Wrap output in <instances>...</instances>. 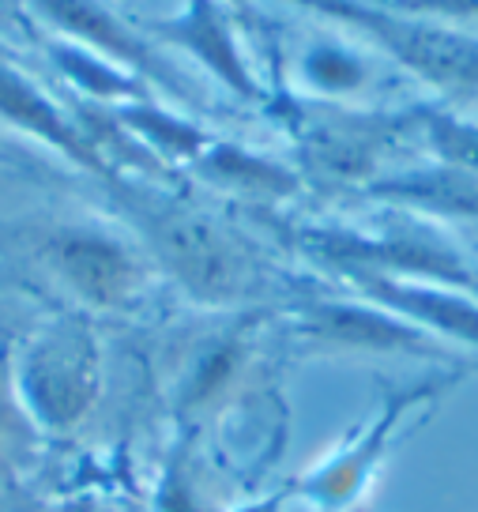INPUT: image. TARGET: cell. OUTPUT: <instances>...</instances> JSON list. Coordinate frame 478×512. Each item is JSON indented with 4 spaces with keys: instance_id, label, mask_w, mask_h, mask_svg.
Listing matches in <instances>:
<instances>
[{
    "instance_id": "obj_1",
    "label": "cell",
    "mask_w": 478,
    "mask_h": 512,
    "mask_svg": "<svg viewBox=\"0 0 478 512\" xmlns=\"http://www.w3.org/2000/svg\"><path fill=\"white\" fill-rule=\"evenodd\" d=\"M366 23L426 80H437L445 87H478L475 42H467L460 34L433 31V27H418V23H396L384 16H366Z\"/></svg>"
},
{
    "instance_id": "obj_2",
    "label": "cell",
    "mask_w": 478,
    "mask_h": 512,
    "mask_svg": "<svg viewBox=\"0 0 478 512\" xmlns=\"http://www.w3.org/2000/svg\"><path fill=\"white\" fill-rule=\"evenodd\" d=\"M61 272L91 302H117L132 287V264L121 249L102 238H68L61 245Z\"/></svg>"
},
{
    "instance_id": "obj_3",
    "label": "cell",
    "mask_w": 478,
    "mask_h": 512,
    "mask_svg": "<svg viewBox=\"0 0 478 512\" xmlns=\"http://www.w3.org/2000/svg\"><path fill=\"white\" fill-rule=\"evenodd\" d=\"M166 256L174 260V268L185 275V283L204 294H219L234 279V260L226 253V245L208 226L200 223H174L166 230Z\"/></svg>"
},
{
    "instance_id": "obj_4",
    "label": "cell",
    "mask_w": 478,
    "mask_h": 512,
    "mask_svg": "<svg viewBox=\"0 0 478 512\" xmlns=\"http://www.w3.org/2000/svg\"><path fill=\"white\" fill-rule=\"evenodd\" d=\"M381 294L392 305L415 313L418 320H426L433 328H441L448 336L467 339L478 347V309L471 302L448 298L441 290H415V287H381Z\"/></svg>"
},
{
    "instance_id": "obj_5",
    "label": "cell",
    "mask_w": 478,
    "mask_h": 512,
    "mask_svg": "<svg viewBox=\"0 0 478 512\" xmlns=\"http://www.w3.org/2000/svg\"><path fill=\"white\" fill-rule=\"evenodd\" d=\"M317 332L339 343H362V347H422V336H415L411 328L362 309H324L317 317Z\"/></svg>"
},
{
    "instance_id": "obj_6",
    "label": "cell",
    "mask_w": 478,
    "mask_h": 512,
    "mask_svg": "<svg viewBox=\"0 0 478 512\" xmlns=\"http://www.w3.org/2000/svg\"><path fill=\"white\" fill-rule=\"evenodd\" d=\"M0 110L8 113V117H16L19 125H27V128H34V132H42V136H49V140H57V144L72 147L68 132H64V125L53 117V110L34 95L27 83H19L16 76L4 72V68H0Z\"/></svg>"
},
{
    "instance_id": "obj_7",
    "label": "cell",
    "mask_w": 478,
    "mask_h": 512,
    "mask_svg": "<svg viewBox=\"0 0 478 512\" xmlns=\"http://www.w3.org/2000/svg\"><path fill=\"white\" fill-rule=\"evenodd\" d=\"M46 8L53 16L61 19L64 27H72V31H80L83 38H91L98 46H110V49H121V53H132L125 42V34L117 31L110 23V16H102L95 4H87V0H46Z\"/></svg>"
},
{
    "instance_id": "obj_8",
    "label": "cell",
    "mask_w": 478,
    "mask_h": 512,
    "mask_svg": "<svg viewBox=\"0 0 478 512\" xmlns=\"http://www.w3.org/2000/svg\"><path fill=\"white\" fill-rule=\"evenodd\" d=\"M437 144L445 151V159H452L456 166H471L478 170V128H463L452 121L437 125Z\"/></svg>"
}]
</instances>
